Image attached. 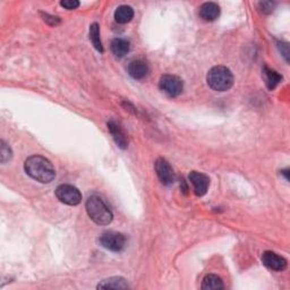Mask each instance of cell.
Masks as SVG:
<instances>
[{"label": "cell", "mask_w": 290, "mask_h": 290, "mask_svg": "<svg viewBox=\"0 0 290 290\" xmlns=\"http://www.w3.org/2000/svg\"><path fill=\"white\" fill-rule=\"evenodd\" d=\"M24 169L31 178L42 184H49L56 177V171L52 163L41 155H32L26 159Z\"/></svg>", "instance_id": "1"}, {"label": "cell", "mask_w": 290, "mask_h": 290, "mask_svg": "<svg viewBox=\"0 0 290 290\" xmlns=\"http://www.w3.org/2000/svg\"><path fill=\"white\" fill-rule=\"evenodd\" d=\"M87 212L92 221L100 225H107L111 223L114 216L107 204L99 196H91L87 201Z\"/></svg>", "instance_id": "2"}, {"label": "cell", "mask_w": 290, "mask_h": 290, "mask_svg": "<svg viewBox=\"0 0 290 290\" xmlns=\"http://www.w3.org/2000/svg\"><path fill=\"white\" fill-rule=\"evenodd\" d=\"M206 82L212 90L218 92L228 91L234 84L233 73L229 68L224 66L212 67L206 75Z\"/></svg>", "instance_id": "3"}, {"label": "cell", "mask_w": 290, "mask_h": 290, "mask_svg": "<svg viewBox=\"0 0 290 290\" xmlns=\"http://www.w3.org/2000/svg\"><path fill=\"white\" fill-rule=\"evenodd\" d=\"M159 88L163 93L167 94L170 98H177L182 93L184 90V83L180 77L176 75H163L160 78Z\"/></svg>", "instance_id": "4"}, {"label": "cell", "mask_w": 290, "mask_h": 290, "mask_svg": "<svg viewBox=\"0 0 290 290\" xmlns=\"http://www.w3.org/2000/svg\"><path fill=\"white\" fill-rule=\"evenodd\" d=\"M100 244L106 250L111 252H121L126 246L125 236L116 232H106L100 236Z\"/></svg>", "instance_id": "5"}, {"label": "cell", "mask_w": 290, "mask_h": 290, "mask_svg": "<svg viewBox=\"0 0 290 290\" xmlns=\"http://www.w3.org/2000/svg\"><path fill=\"white\" fill-rule=\"evenodd\" d=\"M56 196L59 201L67 205H78L82 201V194L80 192L72 185H60L57 187L56 190Z\"/></svg>", "instance_id": "6"}, {"label": "cell", "mask_w": 290, "mask_h": 290, "mask_svg": "<svg viewBox=\"0 0 290 290\" xmlns=\"http://www.w3.org/2000/svg\"><path fill=\"white\" fill-rule=\"evenodd\" d=\"M155 173H157L158 178L163 185H171L175 181V173L171 168L170 163L163 158H159L155 161Z\"/></svg>", "instance_id": "7"}, {"label": "cell", "mask_w": 290, "mask_h": 290, "mask_svg": "<svg viewBox=\"0 0 290 290\" xmlns=\"http://www.w3.org/2000/svg\"><path fill=\"white\" fill-rule=\"evenodd\" d=\"M262 262L267 268L272 271H283L287 267V261L282 256L276 254L275 252H264L262 255Z\"/></svg>", "instance_id": "8"}, {"label": "cell", "mask_w": 290, "mask_h": 290, "mask_svg": "<svg viewBox=\"0 0 290 290\" xmlns=\"http://www.w3.org/2000/svg\"><path fill=\"white\" fill-rule=\"evenodd\" d=\"M190 181L192 182L193 189H194V193L196 196H203L206 194L209 190V185H210V179L206 175L198 171H192L189 176Z\"/></svg>", "instance_id": "9"}, {"label": "cell", "mask_w": 290, "mask_h": 290, "mask_svg": "<svg viewBox=\"0 0 290 290\" xmlns=\"http://www.w3.org/2000/svg\"><path fill=\"white\" fill-rule=\"evenodd\" d=\"M108 130H109L112 138H114V141L116 142L118 147H119L120 149H127L128 137L126 135V133L123 132L122 128L119 125H117L116 122L109 121L108 122Z\"/></svg>", "instance_id": "10"}, {"label": "cell", "mask_w": 290, "mask_h": 290, "mask_svg": "<svg viewBox=\"0 0 290 290\" xmlns=\"http://www.w3.org/2000/svg\"><path fill=\"white\" fill-rule=\"evenodd\" d=\"M149 66L148 64L143 60H133L128 65V74L134 79H143L148 76L149 74Z\"/></svg>", "instance_id": "11"}, {"label": "cell", "mask_w": 290, "mask_h": 290, "mask_svg": "<svg viewBox=\"0 0 290 290\" xmlns=\"http://www.w3.org/2000/svg\"><path fill=\"white\" fill-rule=\"evenodd\" d=\"M201 18L206 22H213L220 16V7L216 3H205L200 7Z\"/></svg>", "instance_id": "12"}, {"label": "cell", "mask_w": 290, "mask_h": 290, "mask_svg": "<svg viewBox=\"0 0 290 290\" xmlns=\"http://www.w3.org/2000/svg\"><path fill=\"white\" fill-rule=\"evenodd\" d=\"M130 49H131L130 42L125 39L117 37V39L112 40L111 42V51L118 58H122L123 56H126L127 53L130 52Z\"/></svg>", "instance_id": "13"}, {"label": "cell", "mask_w": 290, "mask_h": 290, "mask_svg": "<svg viewBox=\"0 0 290 290\" xmlns=\"http://www.w3.org/2000/svg\"><path fill=\"white\" fill-rule=\"evenodd\" d=\"M263 79L268 90H273L277 88V85L281 82V75L277 73L273 69H270L268 67L263 68Z\"/></svg>", "instance_id": "14"}, {"label": "cell", "mask_w": 290, "mask_h": 290, "mask_svg": "<svg viewBox=\"0 0 290 290\" xmlns=\"http://www.w3.org/2000/svg\"><path fill=\"white\" fill-rule=\"evenodd\" d=\"M128 283L121 277H112L101 281L98 284V289H127Z\"/></svg>", "instance_id": "15"}, {"label": "cell", "mask_w": 290, "mask_h": 290, "mask_svg": "<svg viewBox=\"0 0 290 290\" xmlns=\"http://www.w3.org/2000/svg\"><path fill=\"white\" fill-rule=\"evenodd\" d=\"M133 17H134L133 8L131 6H126V5L119 6L115 12V19L120 24L130 23Z\"/></svg>", "instance_id": "16"}, {"label": "cell", "mask_w": 290, "mask_h": 290, "mask_svg": "<svg viewBox=\"0 0 290 290\" xmlns=\"http://www.w3.org/2000/svg\"><path fill=\"white\" fill-rule=\"evenodd\" d=\"M201 288L204 290H221L224 286L221 278L216 275H208L203 279Z\"/></svg>", "instance_id": "17"}, {"label": "cell", "mask_w": 290, "mask_h": 290, "mask_svg": "<svg viewBox=\"0 0 290 290\" xmlns=\"http://www.w3.org/2000/svg\"><path fill=\"white\" fill-rule=\"evenodd\" d=\"M90 40L96 50L99 52H103V46H102L100 39V28L98 23H93L90 26Z\"/></svg>", "instance_id": "18"}, {"label": "cell", "mask_w": 290, "mask_h": 290, "mask_svg": "<svg viewBox=\"0 0 290 290\" xmlns=\"http://www.w3.org/2000/svg\"><path fill=\"white\" fill-rule=\"evenodd\" d=\"M0 155H2V162L3 163H6L7 161H9L10 159H12V155H13V152H12V149H10L9 145L7 143H5L4 141L0 142Z\"/></svg>", "instance_id": "19"}, {"label": "cell", "mask_w": 290, "mask_h": 290, "mask_svg": "<svg viewBox=\"0 0 290 290\" xmlns=\"http://www.w3.org/2000/svg\"><path fill=\"white\" fill-rule=\"evenodd\" d=\"M276 6H277L276 3H272V2H262V3H260L261 10L265 14L272 13L273 10H275Z\"/></svg>", "instance_id": "20"}, {"label": "cell", "mask_w": 290, "mask_h": 290, "mask_svg": "<svg viewBox=\"0 0 290 290\" xmlns=\"http://www.w3.org/2000/svg\"><path fill=\"white\" fill-rule=\"evenodd\" d=\"M60 5L66 9L72 10V9H76L79 6V3L77 0H64V2L60 3Z\"/></svg>", "instance_id": "21"}, {"label": "cell", "mask_w": 290, "mask_h": 290, "mask_svg": "<svg viewBox=\"0 0 290 290\" xmlns=\"http://www.w3.org/2000/svg\"><path fill=\"white\" fill-rule=\"evenodd\" d=\"M44 19H45V22H47L48 24H50V25H57L60 23V20H59L58 17H55V16H51L49 14H44Z\"/></svg>", "instance_id": "22"}, {"label": "cell", "mask_w": 290, "mask_h": 290, "mask_svg": "<svg viewBox=\"0 0 290 290\" xmlns=\"http://www.w3.org/2000/svg\"><path fill=\"white\" fill-rule=\"evenodd\" d=\"M282 174H283L284 176H286V179H287V180H289V177H288V170H283V171H282Z\"/></svg>", "instance_id": "23"}]
</instances>
